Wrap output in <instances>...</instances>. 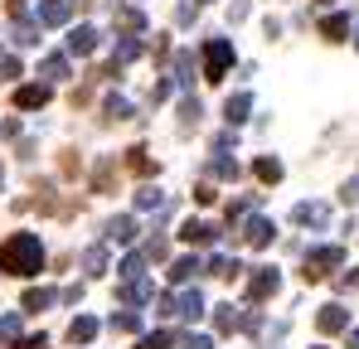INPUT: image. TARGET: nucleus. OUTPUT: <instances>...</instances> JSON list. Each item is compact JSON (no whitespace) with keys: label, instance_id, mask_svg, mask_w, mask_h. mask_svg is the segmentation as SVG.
Listing matches in <instances>:
<instances>
[{"label":"nucleus","instance_id":"obj_1","mask_svg":"<svg viewBox=\"0 0 359 349\" xmlns=\"http://www.w3.org/2000/svg\"><path fill=\"white\" fill-rule=\"evenodd\" d=\"M44 267V242L34 238V233H10L5 242H0V272H10V277H34Z\"/></svg>","mask_w":359,"mask_h":349},{"label":"nucleus","instance_id":"obj_2","mask_svg":"<svg viewBox=\"0 0 359 349\" xmlns=\"http://www.w3.org/2000/svg\"><path fill=\"white\" fill-rule=\"evenodd\" d=\"M229 63H233V44H229V39H209V44H204V78H209V83H219V78L229 73Z\"/></svg>","mask_w":359,"mask_h":349},{"label":"nucleus","instance_id":"obj_3","mask_svg":"<svg viewBox=\"0 0 359 349\" xmlns=\"http://www.w3.org/2000/svg\"><path fill=\"white\" fill-rule=\"evenodd\" d=\"M282 287V277H277V267H252V277H248V301L257 306V301H267V296H277Z\"/></svg>","mask_w":359,"mask_h":349},{"label":"nucleus","instance_id":"obj_4","mask_svg":"<svg viewBox=\"0 0 359 349\" xmlns=\"http://www.w3.org/2000/svg\"><path fill=\"white\" fill-rule=\"evenodd\" d=\"M345 262V247H320V252H306V282H320L330 267Z\"/></svg>","mask_w":359,"mask_h":349},{"label":"nucleus","instance_id":"obj_5","mask_svg":"<svg viewBox=\"0 0 359 349\" xmlns=\"http://www.w3.org/2000/svg\"><path fill=\"white\" fill-rule=\"evenodd\" d=\"M97 29L93 25H78V29H68V54H78V58H88V54H97Z\"/></svg>","mask_w":359,"mask_h":349},{"label":"nucleus","instance_id":"obj_6","mask_svg":"<svg viewBox=\"0 0 359 349\" xmlns=\"http://www.w3.org/2000/svg\"><path fill=\"white\" fill-rule=\"evenodd\" d=\"M316 325H320V335H340V330H350V315H345V306H320Z\"/></svg>","mask_w":359,"mask_h":349},{"label":"nucleus","instance_id":"obj_7","mask_svg":"<svg viewBox=\"0 0 359 349\" xmlns=\"http://www.w3.org/2000/svg\"><path fill=\"white\" fill-rule=\"evenodd\" d=\"M292 219H297L301 228H325V224H330V209H325V204H297Z\"/></svg>","mask_w":359,"mask_h":349},{"label":"nucleus","instance_id":"obj_8","mask_svg":"<svg viewBox=\"0 0 359 349\" xmlns=\"http://www.w3.org/2000/svg\"><path fill=\"white\" fill-rule=\"evenodd\" d=\"M73 20V0H39V25H68Z\"/></svg>","mask_w":359,"mask_h":349},{"label":"nucleus","instance_id":"obj_9","mask_svg":"<svg viewBox=\"0 0 359 349\" xmlns=\"http://www.w3.org/2000/svg\"><path fill=\"white\" fill-rule=\"evenodd\" d=\"M44 102H49V88H44V83H39V88L29 83V88L15 93V107H25V112H34V107H44Z\"/></svg>","mask_w":359,"mask_h":349},{"label":"nucleus","instance_id":"obj_10","mask_svg":"<svg viewBox=\"0 0 359 349\" xmlns=\"http://www.w3.org/2000/svg\"><path fill=\"white\" fill-rule=\"evenodd\" d=\"M68 340H73V345H93V340H97V320H93V315H78V320L68 325Z\"/></svg>","mask_w":359,"mask_h":349},{"label":"nucleus","instance_id":"obj_11","mask_svg":"<svg viewBox=\"0 0 359 349\" xmlns=\"http://www.w3.org/2000/svg\"><path fill=\"white\" fill-rule=\"evenodd\" d=\"M180 238H184V242H199V247H209V242L219 238V228H214V224H194V219H189V224L180 228Z\"/></svg>","mask_w":359,"mask_h":349},{"label":"nucleus","instance_id":"obj_12","mask_svg":"<svg viewBox=\"0 0 359 349\" xmlns=\"http://www.w3.org/2000/svg\"><path fill=\"white\" fill-rule=\"evenodd\" d=\"M117 296H121V301H131V306H141V301H151V296H156V287H151L146 277H131V282H126Z\"/></svg>","mask_w":359,"mask_h":349},{"label":"nucleus","instance_id":"obj_13","mask_svg":"<svg viewBox=\"0 0 359 349\" xmlns=\"http://www.w3.org/2000/svg\"><path fill=\"white\" fill-rule=\"evenodd\" d=\"M248 112H252V97H248V93H233V97L224 102V116H229V126L248 121Z\"/></svg>","mask_w":359,"mask_h":349},{"label":"nucleus","instance_id":"obj_14","mask_svg":"<svg viewBox=\"0 0 359 349\" xmlns=\"http://www.w3.org/2000/svg\"><path fill=\"white\" fill-rule=\"evenodd\" d=\"M136 238V219L131 214H117L112 224H107V242H131Z\"/></svg>","mask_w":359,"mask_h":349},{"label":"nucleus","instance_id":"obj_15","mask_svg":"<svg viewBox=\"0 0 359 349\" xmlns=\"http://www.w3.org/2000/svg\"><path fill=\"white\" fill-rule=\"evenodd\" d=\"M272 224H267V219H248V228H243V238H248V242H252V247H267V242H272Z\"/></svg>","mask_w":359,"mask_h":349},{"label":"nucleus","instance_id":"obj_16","mask_svg":"<svg viewBox=\"0 0 359 349\" xmlns=\"http://www.w3.org/2000/svg\"><path fill=\"white\" fill-rule=\"evenodd\" d=\"M238 325H243V310H233V306H219V310H214V330H219V335H233Z\"/></svg>","mask_w":359,"mask_h":349},{"label":"nucleus","instance_id":"obj_17","mask_svg":"<svg viewBox=\"0 0 359 349\" xmlns=\"http://www.w3.org/2000/svg\"><path fill=\"white\" fill-rule=\"evenodd\" d=\"M59 301V291L54 287H34V291H25V310H49Z\"/></svg>","mask_w":359,"mask_h":349},{"label":"nucleus","instance_id":"obj_18","mask_svg":"<svg viewBox=\"0 0 359 349\" xmlns=\"http://www.w3.org/2000/svg\"><path fill=\"white\" fill-rule=\"evenodd\" d=\"M320 34H325L330 44H340V39L350 34V15H330V20H320Z\"/></svg>","mask_w":359,"mask_h":349},{"label":"nucleus","instance_id":"obj_19","mask_svg":"<svg viewBox=\"0 0 359 349\" xmlns=\"http://www.w3.org/2000/svg\"><path fill=\"white\" fill-rule=\"evenodd\" d=\"M39 78H49V83H63V78H68V58H63V54H49L44 63H39Z\"/></svg>","mask_w":359,"mask_h":349},{"label":"nucleus","instance_id":"obj_20","mask_svg":"<svg viewBox=\"0 0 359 349\" xmlns=\"http://www.w3.org/2000/svg\"><path fill=\"white\" fill-rule=\"evenodd\" d=\"M175 306H180L175 315H184V320H199V315H204V296H199V291H184Z\"/></svg>","mask_w":359,"mask_h":349},{"label":"nucleus","instance_id":"obj_21","mask_svg":"<svg viewBox=\"0 0 359 349\" xmlns=\"http://www.w3.org/2000/svg\"><path fill=\"white\" fill-rule=\"evenodd\" d=\"M83 272H88V277H102V272H107V247H88V252H83Z\"/></svg>","mask_w":359,"mask_h":349},{"label":"nucleus","instance_id":"obj_22","mask_svg":"<svg viewBox=\"0 0 359 349\" xmlns=\"http://www.w3.org/2000/svg\"><path fill=\"white\" fill-rule=\"evenodd\" d=\"M252 170H257V179H262V184H277V179H282V160H277V156H262Z\"/></svg>","mask_w":359,"mask_h":349},{"label":"nucleus","instance_id":"obj_23","mask_svg":"<svg viewBox=\"0 0 359 349\" xmlns=\"http://www.w3.org/2000/svg\"><path fill=\"white\" fill-rule=\"evenodd\" d=\"M126 116H131V102L126 97H107L102 102V121H126Z\"/></svg>","mask_w":359,"mask_h":349},{"label":"nucleus","instance_id":"obj_24","mask_svg":"<svg viewBox=\"0 0 359 349\" xmlns=\"http://www.w3.org/2000/svg\"><path fill=\"white\" fill-rule=\"evenodd\" d=\"M257 204H262V194H243V199H233V204H229V224H238L243 214H252Z\"/></svg>","mask_w":359,"mask_h":349},{"label":"nucleus","instance_id":"obj_25","mask_svg":"<svg viewBox=\"0 0 359 349\" xmlns=\"http://www.w3.org/2000/svg\"><path fill=\"white\" fill-rule=\"evenodd\" d=\"M238 257H209V277H238Z\"/></svg>","mask_w":359,"mask_h":349},{"label":"nucleus","instance_id":"obj_26","mask_svg":"<svg viewBox=\"0 0 359 349\" xmlns=\"http://www.w3.org/2000/svg\"><path fill=\"white\" fill-rule=\"evenodd\" d=\"M131 58H141V39L126 34V39H117V58H112V63H131Z\"/></svg>","mask_w":359,"mask_h":349},{"label":"nucleus","instance_id":"obj_27","mask_svg":"<svg viewBox=\"0 0 359 349\" xmlns=\"http://www.w3.org/2000/svg\"><path fill=\"white\" fill-rule=\"evenodd\" d=\"M175 83H194V54H175Z\"/></svg>","mask_w":359,"mask_h":349},{"label":"nucleus","instance_id":"obj_28","mask_svg":"<svg viewBox=\"0 0 359 349\" xmlns=\"http://www.w3.org/2000/svg\"><path fill=\"white\" fill-rule=\"evenodd\" d=\"M194 272H199V257H180L175 267H170V282H189Z\"/></svg>","mask_w":359,"mask_h":349},{"label":"nucleus","instance_id":"obj_29","mask_svg":"<svg viewBox=\"0 0 359 349\" xmlns=\"http://www.w3.org/2000/svg\"><path fill=\"white\" fill-rule=\"evenodd\" d=\"M209 174H219V179H238V160L219 156V160H209Z\"/></svg>","mask_w":359,"mask_h":349},{"label":"nucleus","instance_id":"obj_30","mask_svg":"<svg viewBox=\"0 0 359 349\" xmlns=\"http://www.w3.org/2000/svg\"><path fill=\"white\" fill-rule=\"evenodd\" d=\"M15 44L20 49H34L39 44V25H15Z\"/></svg>","mask_w":359,"mask_h":349},{"label":"nucleus","instance_id":"obj_31","mask_svg":"<svg viewBox=\"0 0 359 349\" xmlns=\"http://www.w3.org/2000/svg\"><path fill=\"white\" fill-rule=\"evenodd\" d=\"M117 25H121V29H131V34H141V29H146V15H141V10H121Z\"/></svg>","mask_w":359,"mask_h":349},{"label":"nucleus","instance_id":"obj_32","mask_svg":"<svg viewBox=\"0 0 359 349\" xmlns=\"http://www.w3.org/2000/svg\"><path fill=\"white\" fill-rule=\"evenodd\" d=\"M112 330H121V335H136V330H141V315L121 310V315H112Z\"/></svg>","mask_w":359,"mask_h":349},{"label":"nucleus","instance_id":"obj_33","mask_svg":"<svg viewBox=\"0 0 359 349\" xmlns=\"http://www.w3.org/2000/svg\"><path fill=\"white\" fill-rule=\"evenodd\" d=\"M199 116H204V107H199V97H184V102H180V121H184V126H194Z\"/></svg>","mask_w":359,"mask_h":349},{"label":"nucleus","instance_id":"obj_34","mask_svg":"<svg viewBox=\"0 0 359 349\" xmlns=\"http://www.w3.org/2000/svg\"><path fill=\"white\" fill-rule=\"evenodd\" d=\"M141 257H151V262H165V257H170V242H165V238H151Z\"/></svg>","mask_w":359,"mask_h":349},{"label":"nucleus","instance_id":"obj_35","mask_svg":"<svg viewBox=\"0 0 359 349\" xmlns=\"http://www.w3.org/2000/svg\"><path fill=\"white\" fill-rule=\"evenodd\" d=\"M20 340V315H5L0 320V345H15Z\"/></svg>","mask_w":359,"mask_h":349},{"label":"nucleus","instance_id":"obj_36","mask_svg":"<svg viewBox=\"0 0 359 349\" xmlns=\"http://www.w3.org/2000/svg\"><path fill=\"white\" fill-rule=\"evenodd\" d=\"M175 345V335H170V330H156V335H146V340H141V349H170Z\"/></svg>","mask_w":359,"mask_h":349},{"label":"nucleus","instance_id":"obj_37","mask_svg":"<svg viewBox=\"0 0 359 349\" xmlns=\"http://www.w3.org/2000/svg\"><path fill=\"white\" fill-rule=\"evenodd\" d=\"M20 73H25V68H20V58L0 49V78H20Z\"/></svg>","mask_w":359,"mask_h":349},{"label":"nucleus","instance_id":"obj_38","mask_svg":"<svg viewBox=\"0 0 359 349\" xmlns=\"http://www.w3.org/2000/svg\"><path fill=\"white\" fill-rule=\"evenodd\" d=\"M136 204H141V209H161L165 199H161V189H151V184H146V189L136 194Z\"/></svg>","mask_w":359,"mask_h":349},{"label":"nucleus","instance_id":"obj_39","mask_svg":"<svg viewBox=\"0 0 359 349\" xmlns=\"http://www.w3.org/2000/svg\"><path fill=\"white\" fill-rule=\"evenodd\" d=\"M141 267H146V257H141V252H131V257L121 262V277L131 282V277H141Z\"/></svg>","mask_w":359,"mask_h":349},{"label":"nucleus","instance_id":"obj_40","mask_svg":"<svg viewBox=\"0 0 359 349\" xmlns=\"http://www.w3.org/2000/svg\"><path fill=\"white\" fill-rule=\"evenodd\" d=\"M126 165H131V170H151V160H146V151H141V146H131V151H126Z\"/></svg>","mask_w":359,"mask_h":349},{"label":"nucleus","instance_id":"obj_41","mask_svg":"<svg viewBox=\"0 0 359 349\" xmlns=\"http://www.w3.org/2000/svg\"><path fill=\"white\" fill-rule=\"evenodd\" d=\"M180 349H214V340H209V335H184Z\"/></svg>","mask_w":359,"mask_h":349},{"label":"nucleus","instance_id":"obj_42","mask_svg":"<svg viewBox=\"0 0 359 349\" xmlns=\"http://www.w3.org/2000/svg\"><path fill=\"white\" fill-rule=\"evenodd\" d=\"M93 184H97V194L112 184V160H102V165H97V179H93Z\"/></svg>","mask_w":359,"mask_h":349},{"label":"nucleus","instance_id":"obj_43","mask_svg":"<svg viewBox=\"0 0 359 349\" xmlns=\"http://www.w3.org/2000/svg\"><path fill=\"white\" fill-rule=\"evenodd\" d=\"M340 199H345V204H359V174H355V179H345V194H340Z\"/></svg>","mask_w":359,"mask_h":349},{"label":"nucleus","instance_id":"obj_44","mask_svg":"<svg viewBox=\"0 0 359 349\" xmlns=\"http://www.w3.org/2000/svg\"><path fill=\"white\" fill-rule=\"evenodd\" d=\"M229 20L238 25V20H248V0H238V5H229Z\"/></svg>","mask_w":359,"mask_h":349},{"label":"nucleus","instance_id":"obj_45","mask_svg":"<svg viewBox=\"0 0 359 349\" xmlns=\"http://www.w3.org/2000/svg\"><path fill=\"white\" fill-rule=\"evenodd\" d=\"M15 349H49V340L39 335V340H25V345H15Z\"/></svg>","mask_w":359,"mask_h":349},{"label":"nucleus","instance_id":"obj_46","mask_svg":"<svg viewBox=\"0 0 359 349\" xmlns=\"http://www.w3.org/2000/svg\"><path fill=\"white\" fill-rule=\"evenodd\" d=\"M340 287H359V267L350 272V277H345V282H340Z\"/></svg>","mask_w":359,"mask_h":349},{"label":"nucleus","instance_id":"obj_47","mask_svg":"<svg viewBox=\"0 0 359 349\" xmlns=\"http://www.w3.org/2000/svg\"><path fill=\"white\" fill-rule=\"evenodd\" d=\"M350 349H359V330H355V335H350Z\"/></svg>","mask_w":359,"mask_h":349},{"label":"nucleus","instance_id":"obj_48","mask_svg":"<svg viewBox=\"0 0 359 349\" xmlns=\"http://www.w3.org/2000/svg\"><path fill=\"white\" fill-rule=\"evenodd\" d=\"M355 49H359V25H355Z\"/></svg>","mask_w":359,"mask_h":349},{"label":"nucleus","instance_id":"obj_49","mask_svg":"<svg viewBox=\"0 0 359 349\" xmlns=\"http://www.w3.org/2000/svg\"><path fill=\"white\" fill-rule=\"evenodd\" d=\"M0 184H5V170H0Z\"/></svg>","mask_w":359,"mask_h":349},{"label":"nucleus","instance_id":"obj_50","mask_svg":"<svg viewBox=\"0 0 359 349\" xmlns=\"http://www.w3.org/2000/svg\"><path fill=\"white\" fill-rule=\"evenodd\" d=\"M194 5H199V0H194Z\"/></svg>","mask_w":359,"mask_h":349}]
</instances>
